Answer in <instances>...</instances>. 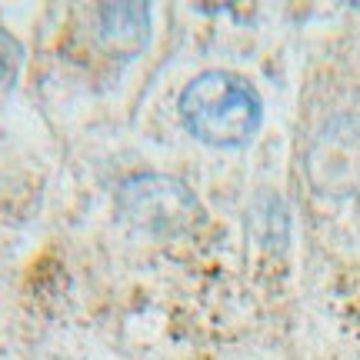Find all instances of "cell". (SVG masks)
<instances>
[{"label":"cell","instance_id":"obj_1","mask_svg":"<svg viewBox=\"0 0 360 360\" xmlns=\"http://www.w3.org/2000/svg\"><path fill=\"white\" fill-rule=\"evenodd\" d=\"M264 103L244 77L207 70L180 94V120L197 141L210 147H240L260 127Z\"/></svg>","mask_w":360,"mask_h":360},{"label":"cell","instance_id":"obj_2","mask_svg":"<svg viewBox=\"0 0 360 360\" xmlns=\"http://www.w3.org/2000/svg\"><path fill=\"white\" fill-rule=\"evenodd\" d=\"M120 214L137 231L154 237H174L187 233L200 224V204L191 193V187L167 174H141L130 177L120 187Z\"/></svg>","mask_w":360,"mask_h":360},{"label":"cell","instance_id":"obj_3","mask_svg":"<svg viewBox=\"0 0 360 360\" xmlns=\"http://www.w3.org/2000/svg\"><path fill=\"white\" fill-rule=\"evenodd\" d=\"M307 180L323 197L360 191V117H334L317 130L307 150Z\"/></svg>","mask_w":360,"mask_h":360},{"label":"cell","instance_id":"obj_4","mask_svg":"<svg viewBox=\"0 0 360 360\" xmlns=\"http://www.w3.org/2000/svg\"><path fill=\"white\" fill-rule=\"evenodd\" d=\"M97 40L114 57H137L150 40V7L127 0L97 7Z\"/></svg>","mask_w":360,"mask_h":360},{"label":"cell","instance_id":"obj_5","mask_svg":"<svg viewBox=\"0 0 360 360\" xmlns=\"http://www.w3.org/2000/svg\"><path fill=\"white\" fill-rule=\"evenodd\" d=\"M20 64H24V47H20V40L13 37L11 30L0 27V97L17 84Z\"/></svg>","mask_w":360,"mask_h":360}]
</instances>
